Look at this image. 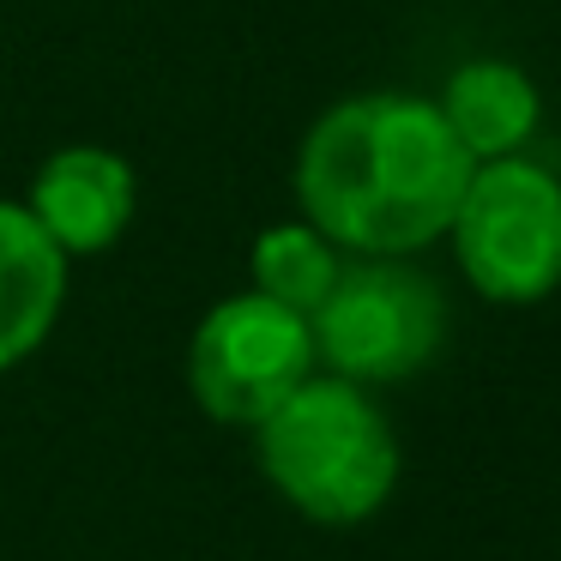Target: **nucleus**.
<instances>
[{
	"instance_id": "423d86ee",
	"label": "nucleus",
	"mask_w": 561,
	"mask_h": 561,
	"mask_svg": "<svg viewBox=\"0 0 561 561\" xmlns=\"http://www.w3.org/2000/svg\"><path fill=\"white\" fill-rule=\"evenodd\" d=\"M134 199H139V182H134V163L122 151L61 146L31 175L25 211L73 260V254H103V248L122 242V230L134 224Z\"/></svg>"
},
{
	"instance_id": "7ed1b4c3",
	"label": "nucleus",
	"mask_w": 561,
	"mask_h": 561,
	"mask_svg": "<svg viewBox=\"0 0 561 561\" xmlns=\"http://www.w3.org/2000/svg\"><path fill=\"white\" fill-rule=\"evenodd\" d=\"M447 230L465 278L489 302H543L561 284V182L543 163H477Z\"/></svg>"
},
{
	"instance_id": "6e6552de",
	"label": "nucleus",
	"mask_w": 561,
	"mask_h": 561,
	"mask_svg": "<svg viewBox=\"0 0 561 561\" xmlns=\"http://www.w3.org/2000/svg\"><path fill=\"white\" fill-rule=\"evenodd\" d=\"M435 110L453 127V139L471 151V163L513 158L537 127V85L513 61H465Z\"/></svg>"
},
{
	"instance_id": "39448f33",
	"label": "nucleus",
	"mask_w": 561,
	"mask_h": 561,
	"mask_svg": "<svg viewBox=\"0 0 561 561\" xmlns=\"http://www.w3.org/2000/svg\"><path fill=\"white\" fill-rule=\"evenodd\" d=\"M308 375H314L308 314L260 290L218 302L187 344V387H194L199 411L218 423L260 428Z\"/></svg>"
},
{
	"instance_id": "0eeeda50",
	"label": "nucleus",
	"mask_w": 561,
	"mask_h": 561,
	"mask_svg": "<svg viewBox=\"0 0 561 561\" xmlns=\"http://www.w3.org/2000/svg\"><path fill=\"white\" fill-rule=\"evenodd\" d=\"M67 302V254L19 199H0V368L25 363Z\"/></svg>"
},
{
	"instance_id": "1a4fd4ad",
	"label": "nucleus",
	"mask_w": 561,
	"mask_h": 561,
	"mask_svg": "<svg viewBox=\"0 0 561 561\" xmlns=\"http://www.w3.org/2000/svg\"><path fill=\"white\" fill-rule=\"evenodd\" d=\"M332 278H339V248L308 218L260 230V242H254V290L260 296L296 308V314H314L327 302Z\"/></svg>"
},
{
	"instance_id": "20e7f679",
	"label": "nucleus",
	"mask_w": 561,
	"mask_h": 561,
	"mask_svg": "<svg viewBox=\"0 0 561 561\" xmlns=\"http://www.w3.org/2000/svg\"><path fill=\"white\" fill-rule=\"evenodd\" d=\"M314 356H327L339 380H404L440 351L447 339V302L416 266L392 254H368L339 266L327 302L308 314Z\"/></svg>"
},
{
	"instance_id": "f03ea898",
	"label": "nucleus",
	"mask_w": 561,
	"mask_h": 561,
	"mask_svg": "<svg viewBox=\"0 0 561 561\" xmlns=\"http://www.w3.org/2000/svg\"><path fill=\"white\" fill-rule=\"evenodd\" d=\"M260 465L308 519L356 525L380 513V501L399 483V440L356 380L308 375L260 423Z\"/></svg>"
},
{
	"instance_id": "f257e3e1",
	"label": "nucleus",
	"mask_w": 561,
	"mask_h": 561,
	"mask_svg": "<svg viewBox=\"0 0 561 561\" xmlns=\"http://www.w3.org/2000/svg\"><path fill=\"white\" fill-rule=\"evenodd\" d=\"M471 170V151L428 98L368 91L332 103L308 127L296 151V199L332 248L399 260L447 236Z\"/></svg>"
}]
</instances>
